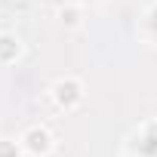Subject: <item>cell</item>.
<instances>
[{
  "mask_svg": "<svg viewBox=\"0 0 157 157\" xmlns=\"http://www.w3.org/2000/svg\"><path fill=\"white\" fill-rule=\"evenodd\" d=\"M52 99H56L59 108L71 111V108H77L83 102V83L74 80V77H62V80L52 83Z\"/></svg>",
  "mask_w": 157,
  "mask_h": 157,
  "instance_id": "6da1fadb",
  "label": "cell"
},
{
  "mask_svg": "<svg viewBox=\"0 0 157 157\" xmlns=\"http://www.w3.org/2000/svg\"><path fill=\"white\" fill-rule=\"evenodd\" d=\"M22 148H25L28 154H34V157L49 154V151H52V136H49V129H43V126H31V129L22 136Z\"/></svg>",
  "mask_w": 157,
  "mask_h": 157,
  "instance_id": "7a4b0ae2",
  "label": "cell"
},
{
  "mask_svg": "<svg viewBox=\"0 0 157 157\" xmlns=\"http://www.w3.org/2000/svg\"><path fill=\"white\" fill-rule=\"evenodd\" d=\"M22 56V40L16 34H0V65H13Z\"/></svg>",
  "mask_w": 157,
  "mask_h": 157,
  "instance_id": "3957f363",
  "label": "cell"
},
{
  "mask_svg": "<svg viewBox=\"0 0 157 157\" xmlns=\"http://www.w3.org/2000/svg\"><path fill=\"white\" fill-rule=\"evenodd\" d=\"M59 16H62V22H65V25H77V22H80V13H77L74 6H68V10H62Z\"/></svg>",
  "mask_w": 157,
  "mask_h": 157,
  "instance_id": "277c9868",
  "label": "cell"
}]
</instances>
